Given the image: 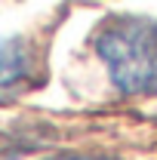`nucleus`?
<instances>
[{
	"mask_svg": "<svg viewBox=\"0 0 157 160\" xmlns=\"http://www.w3.org/2000/svg\"><path fill=\"white\" fill-rule=\"evenodd\" d=\"M96 52L123 96H157V22L120 16L102 25Z\"/></svg>",
	"mask_w": 157,
	"mask_h": 160,
	"instance_id": "f257e3e1",
	"label": "nucleus"
},
{
	"mask_svg": "<svg viewBox=\"0 0 157 160\" xmlns=\"http://www.w3.org/2000/svg\"><path fill=\"white\" fill-rule=\"evenodd\" d=\"M31 74V56L22 37L0 40V96L16 92Z\"/></svg>",
	"mask_w": 157,
	"mask_h": 160,
	"instance_id": "f03ea898",
	"label": "nucleus"
},
{
	"mask_svg": "<svg viewBox=\"0 0 157 160\" xmlns=\"http://www.w3.org/2000/svg\"><path fill=\"white\" fill-rule=\"evenodd\" d=\"M46 160H114V157H83V154H59V157H46Z\"/></svg>",
	"mask_w": 157,
	"mask_h": 160,
	"instance_id": "7ed1b4c3",
	"label": "nucleus"
}]
</instances>
